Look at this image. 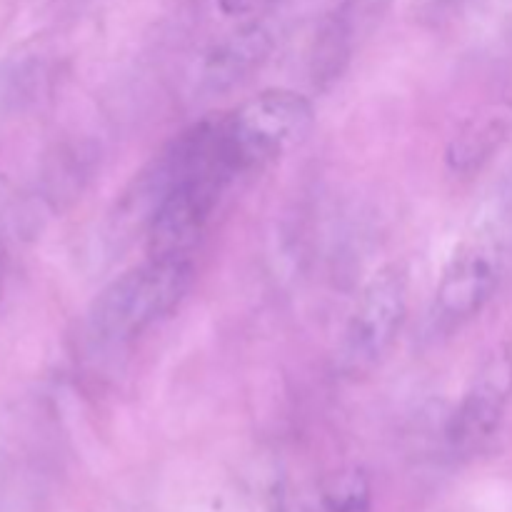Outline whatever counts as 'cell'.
I'll list each match as a JSON object with an SVG mask.
<instances>
[{
    "label": "cell",
    "instance_id": "obj_1",
    "mask_svg": "<svg viewBox=\"0 0 512 512\" xmlns=\"http://www.w3.org/2000/svg\"><path fill=\"white\" fill-rule=\"evenodd\" d=\"M188 258H153L105 285L90 305V333L100 343H130L173 313L193 285Z\"/></svg>",
    "mask_w": 512,
    "mask_h": 512
},
{
    "label": "cell",
    "instance_id": "obj_2",
    "mask_svg": "<svg viewBox=\"0 0 512 512\" xmlns=\"http://www.w3.org/2000/svg\"><path fill=\"white\" fill-rule=\"evenodd\" d=\"M315 108L305 95L270 88L245 100L215 125L218 150L235 175L260 170L298 148L310 135Z\"/></svg>",
    "mask_w": 512,
    "mask_h": 512
},
{
    "label": "cell",
    "instance_id": "obj_3",
    "mask_svg": "<svg viewBox=\"0 0 512 512\" xmlns=\"http://www.w3.org/2000/svg\"><path fill=\"white\" fill-rule=\"evenodd\" d=\"M408 318V270L400 263L380 268L365 283L338 345V370L360 380L383 365Z\"/></svg>",
    "mask_w": 512,
    "mask_h": 512
},
{
    "label": "cell",
    "instance_id": "obj_4",
    "mask_svg": "<svg viewBox=\"0 0 512 512\" xmlns=\"http://www.w3.org/2000/svg\"><path fill=\"white\" fill-rule=\"evenodd\" d=\"M500 285V260L490 245L468 243L453 255L435 290V328L453 330L473 320Z\"/></svg>",
    "mask_w": 512,
    "mask_h": 512
},
{
    "label": "cell",
    "instance_id": "obj_5",
    "mask_svg": "<svg viewBox=\"0 0 512 512\" xmlns=\"http://www.w3.org/2000/svg\"><path fill=\"white\" fill-rule=\"evenodd\" d=\"M390 3L393 0H343L323 20L310 50V78L315 88L325 90L343 78L360 40L373 33Z\"/></svg>",
    "mask_w": 512,
    "mask_h": 512
},
{
    "label": "cell",
    "instance_id": "obj_6",
    "mask_svg": "<svg viewBox=\"0 0 512 512\" xmlns=\"http://www.w3.org/2000/svg\"><path fill=\"white\" fill-rule=\"evenodd\" d=\"M512 390V365L495 360L463 395L448 423V440L458 453H473L500 428Z\"/></svg>",
    "mask_w": 512,
    "mask_h": 512
},
{
    "label": "cell",
    "instance_id": "obj_7",
    "mask_svg": "<svg viewBox=\"0 0 512 512\" xmlns=\"http://www.w3.org/2000/svg\"><path fill=\"white\" fill-rule=\"evenodd\" d=\"M273 48L275 35L270 33L268 25L253 23L235 30L205 55L198 73V93H203L205 98H220L240 88L268 63Z\"/></svg>",
    "mask_w": 512,
    "mask_h": 512
},
{
    "label": "cell",
    "instance_id": "obj_8",
    "mask_svg": "<svg viewBox=\"0 0 512 512\" xmlns=\"http://www.w3.org/2000/svg\"><path fill=\"white\" fill-rule=\"evenodd\" d=\"M325 508L330 512H370V483L363 470L350 468L333 475L325 485Z\"/></svg>",
    "mask_w": 512,
    "mask_h": 512
},
{
    "label": "cell",
    "instance_id": "obj_9",
    "mask_svg": "<svg viewBox=\"0 0 512 512\" xmlns=\"http://www.w3.org/2000/svg\"><path fill=\"white\" fill-rule=\"evenodd\" d=\"M230 5H233V8H245V5L250 3V0H228Z\"/></svg>",
    "mask_w": 512,
    "mask_h": 512
}]
</instances>
